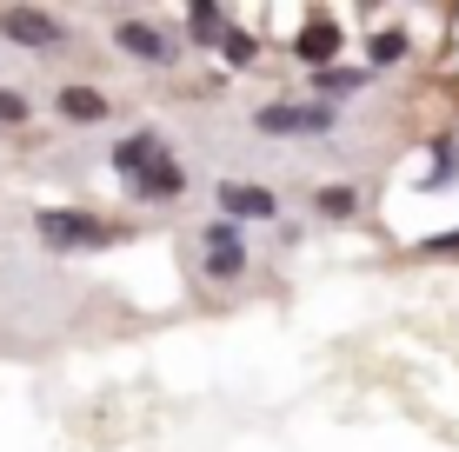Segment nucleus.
<instances>
[{
  "mask_svg": "<svg viewBox=\"0 0 459 452\" xmlns=\"http://www.w3.org/2000/svg\"><path fill=\"white\" fill-rule=\"evenodd\" d=\"M114 174L134 186L140 200H180V186H186V174H180V160L167 153V140H153V133H134V140H120L114 147Z\"/></svg>",
  "mask_w": 459,
  "mask_h": 452,
  "instance_id": "f257e3e1",
  "label": "nucleus"
},
{
  "mask_svg": "<svg viewBox=\"0 0 459 452\" xmlns=\"http://www.w3.org/2000/svg\"><path fill=\"white\" fill-rule=\"evenodd\" d=\"M34 226H40L47 246H107V240H114V226H107V220H93V213H67V207H47Z\"/></svg>",
  "mask_w": 459,
  "mask_h": 452,
  "instance_id": "f03ea898",
  "label": "nucleus"
},
{
  "mask_svg": "<svg viewBox=\"0 0 459 452\" xmlns=\"http://www.w3.org/2000/svg\"><path fill=\"white\" fill-rule=\"evenodd\" d=\"M0 34H7L13 47H34V54H54V47L67 40V27H60L54 13H40V7H7V13H0Z\"/></svg>",
  "mask_w": 459,
  "mask_h": 452,
  "instance_id": "7ed1b4c3",
  "label": "nucleus"
},
{
  "mask_svg": "<svg viewBox=\"0 0 459 452\" xmlns=\"http://www.w3.org/2000/svg\"><path fill=\"white\" fill-rule=\"evenodd\" d=\"M253 127L260 133H326L333 127V107H260Z\"/></svg>",
  "mask_w": 459,
  "mask_h": 452,
  "instance_id": "20e7f679",
  "label": "nucleus"
},
{
  "mask_svg": "<svg viewBox=\"0 0 459 452\" xmlns=\"http://www.w3.org/2000/svg\"><path fill=\"white\" fill-rule=\"evenodd\" d=\"M120 54H134V60H153V67H173V54H180V47H173L160 27H147V21H120Z\"/></svg>",
  "mask_w": 459,
  "mask_h": 452,
  "instance_id": "39448f33",
  "label": "nucleus"
},
{
  "mask_svg": "<svg viewBox=\"0 0 459 452\" xmlns=\"http://www.w3.org/2000/svg\"><path fill=\"white\" fill-rule=\"evenodd\" d=\"M220 207H227L233 220H273V213H280V200H273V186L227 180V186H220Z\"/></svg>",
  "mask_w": 459,
  "mask_h": 452,
  "instance_id": "423d86ee",
  "label": "nucleus"
},
{
  "mask_svg": "<svg viewBox=\"0 0 459 452\" xmlns=\"http://www.w3.org/2000/svg\"><path fill=\"white\" fill-rule=\"evenodd\" d=\"M207 279H240L247 273V246L233 240V226H207Z\"/></svg>",
  "mask_w": 459,
  "mask_h": 452,
  "instance_id": "0eeeda50",
  "label": "nucleus"
},
{
  "mask_svg": "<svg viewBox=\"0 0 459 452\" xmlns=\"http://www.w3.org/2000/svg\"><path fill=\"white\" fill-rule=\"evenodd\" d=\"M293 54H299V60H307V67H320V73H326V60H333V54H340V27H333V21H326V13H313V21H307V27H299V40H293Z\"/></svg>",
  "mask_w": 459,
  "mask_h": 452,
  "instance_id": "6e6552de",
  "label": "nucleus"
},
{
  "mask_svg": "<svg viewBox=\"0 0 459 452\" xmlns=\"http://www.w3.org/2000/svg\"><path fill=\"white\" fill-rule=\"evenodd\" d=\"M107 107L114 100H107L100 87H60V114L67 120H107Z\"/></svg>",
  "mask_w": 459,
  "mask_h": 452,
  "instance_id": "1a4fd4ad",
  "label": "nucleus"
},
{
  "mask_svg": "<svg viewBox=\"0 0 459 452\" xmlns=\"http://www.w3.org/2000/svg\"><path fill=\"white\" fill-rule=\"evenodd\" d=\"M353 207H359V193H353V186H326V193H320V213H326V220H346Z\"/></svg>",
  "mask_w": 459,
  "mask_h": 452,
  "instance_id": "9d476101",
  "label": "nucleus"
},
{
  "mask_svg": "<svg viewBox=\"0 0 459 452\" xmlns=\"http://www.w3.org/2000/svg\"><path fill=\"white\" fill-rule=\"evenodd\" d=\"M186 27H194V40H213V34H227V13H220V7H194Z\"/></svg>",
  "mask_w": 459,
  "mask_h": 452,
  "instance_id": "9b49d317",
  "label": "nucleus"
},
{
  "mask_svg": "<svg viewBox=\"0 0 459 452\" xmlns=\"http://www.w3.org/2000/svg\"><path fill=\"white\" fill-rule=\"evenodd\" d=\"M220 47H227V60H233V67H247V60L260 54V47H253V40L240 34V27H227V40H220Z\"/></svg>",
  "mask_w": 459,
  "mask_h": 452,
  "instance_id": "f8f14e48",
  "label": "nucleus"
},
{
  "mask_svg": "<svg viewBox=\"0 0 459 452\" xmlns=\"http://www.w3.org/2000/svg\"><path fill=\"white\" fill-rule=\"evenodd\" d=\"M400 54H406V34H393V27H386V34L373 40V60H379V67H393Z\"/></svg>",
  "mask_w": 459,
  "mask_h": 452,
  "instance_id": "ddd939ff",
  "label": "nucleus"
},
{
  "mask_svg": "<svg viewBox=\"0 0 459 452\" xmlns=\"http://www.w3.org/2000/svg\"><path fill=\"white\" fill-rule=\"evenodd\" d=\"M0 120H7V127H21V120H27V93L0 87Z\"/></svg>",
  "mask_w": 459,
  "mask_h": 452,
  "instance_id": "4468645a",
  "label": "nucleus"
},
{
  "mask_svg": "<svg viewBox=\"0 0 459 452\" xmlns=\"http://www.w3.org/2000/svg\"><path fill=\"white\" fill-rule=\"evenodd\" d=\"M320 87H326V93H346V87H359V73H353V67H326Z\"/></svg>",
  "mask_w": 459,
  "mask_h": 452,
  "instance_id": "2eb2a0df",
  "label": "nucleus"
},
{
  "mask_svg": "<svg viewBox=\"0 0 459 452\" xmlns=\"http://www.w3.org/2000/svg\"><path fill=\"white\" fill-rule=\"evenodd\" d=\"M426 253H459V233H433V240H426Z\"/></svg>",
  "mask_w": 459,
  "mask_h": 452,
  "instance_id": "dca6fc26",
  "label": "nucleus"
}]
</instances>
